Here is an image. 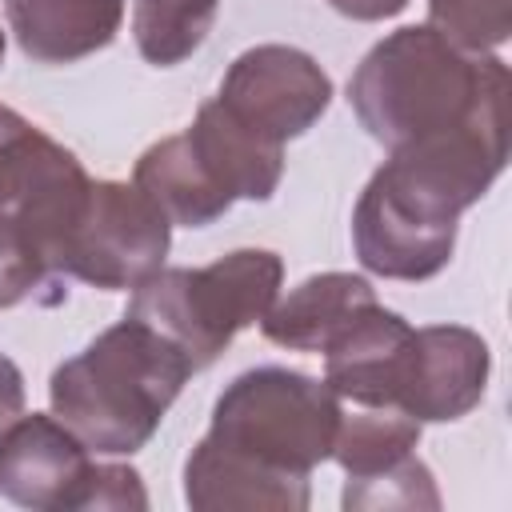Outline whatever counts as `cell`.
I'll return each instance as SVG.
<instances>
[{
	"mask_svg": "<svg viewBox=\"0 0 512 512\" xmlns=\"http://www.w3.org/2000/svg\"><path fill=\"white\" fill-rule=\"evenodd\" d=\"M348 104L388 152L480 124H508V68L496 52H468L432 24L388 32L356 64Z\"/></svg>",
	"mask_w": 512,
	"mask_h": 512,
	"instance_id": "cell-1",
	"label": "cell"
},
{
	"mask_svg": "<svg viewBox=\"0 0 512 512\" xmlns=\"http://www.w3.org/2000/svg\"><path fill=\"white\" fill-rule=\"evenodd\" d=\"M192 372L176 340L124 316L52 372V416L72 428L88 452L132 456L156 436Z\"/></svg>",
	"mask_w": 512,
	"mask_h": 512,
	"instance_id": "cell-2",
	"label": "cell"
},
{
	"mask_svg": "<svg viewBox=\"0 0 512 512\" xmlns=\"http://www.w3.org/2000/svg\"><path fill=\"white\" fill-rule=\"evenodd\" d=\"M284 176V148L248 132L220 100H204L196 120L140 152L132 184L168 224L204 228L236 200H272Z\"/></svg>",
	"mask_w": 512,
	"mask_h": 512,
	"instance_id": "cell-3",
	"label": "cell"
},
{
	"mask_svg": "<svg viewBox=\"0 0 512 512\" xmlns=\"http://www.w3.org/2000/svg\"><path fill=\"white\" fill-rule=\"evenodd\" d=\"M340 396L296 368L260 364L240 372L212 404L204 440L276 480H308L332 456Z\"/></svg>",
	"mask_w": 512,
	"mask_h": 512,
	"instance_id": "cell-4",
	"label": "cell"
},
{
	"mask_svg": "<svg viewBox=\"0 0 512 512\" xmlns=\"http://www.w3.org/2000/svg\"><path fill=\"white\" fill-rule=\"evenodd\" d=\"M284 284V260L268 248H236L204 268H156L132 288L128 312L184 348L192 368H208L236 332L264 320Z\"/></svg>",
	"mask_w": 512,
	"mask_h": 512,
	"instance_id": "cell-5",
	"label": "cell"
},
{
	"mask_svg": "<svg viewBox=\"0 0 512 512\" xmlns=\"http://www.w3.org/2000/svg\"><path fill=\"white\" fill-rule=\"evenodd\" d=\"M460 208L384 160L352 212L356 260L384 280H432L456 252Z\"/></svg>",
	"mask_w": 512,
	"mask_h": 512,
	"instance_id": "cell-6",
	"label": "cell"
},
{
	"mask_svg": "<svg viewBox=\"0 0 512 512\" xmlns=\"http://www.w3.org/2000/svg\"><path fill=\"white\" fill-rule=\"evenodd\" d=\"M172 248L168 216L136 188L120 180H92L88 200L60 248V280H84L104 292H128L164 268Z\"/></svg>",
	"mask_w": 512,
	"mask_h": 512,
	"instance_id": "cell-7",
	"label": "cell"
},
{
	"mask_svg": "<svg viewBox=\"0 0 512 512\" xmlns=\"http://www.w3.org/2000/svg\"><path fill=\"white\" fill-rule=\"evenodd\" d=\"M216 100L248 132L284 148L328 112L332 76L304 48L256 44L228 64Z\"/></svg>",
	"mask_w": 512,
	"mask_h": 512,
	"instance_id": "cell-8",
	"label": "cell"
},
{
	"mask_svg": "<svg viewBox=\"0 0 512 512\" xmlns=\"http://www.w3.org/2000/svg\"><path fill=\"white\" fill-rule=\"evenodd\" d=\"M412 352L416 328L376 300L324 348V384L360 408H396Z\"/></svg>",
	"mask_w": 512,
	"mask_h": 512,
	"instance_id": "cell-9",
	"label": "cell"
},
{
	"mask_svg": "<svg viewBox=\"0 0 512 512\" xmlns=\"http://www.w3.org/2000/svg\"><path fill=\"white\" fill-rule=\"evenodd\" d=\"M92 456L72 428L48 412L16 416L0 436V496L32 512H72Z\"/></svg>",
	"mask_w": 512,
	"mask_h": 512,
	"instance_id": "cell-10",
	"label": "cell"
},
{
	"mask_svg": "<svg viewBox=\"0 0 512 512\" xmlns=\"http://www.w3.org/2000/svg\"><path fill=\"white\" fill-rule=\"evenodd\" d=\"M488 372H492V352L480 332L464 324L416 328V352L396 408L420 424L460 420L484 400Z\"/></svg>",
	"mask_w": 512,
	"mask_h": 512,
	"instance_id": "cell-11",
	"label": "cell"
},
{
	"mask_svg": "<svg viewBox=\"0 0 512 512\" xmlns=\"http://www.w3.org/2000/svg\"><path fill=\"white\" fill-rule=\"evenodd\" d=\"M4 16L28 60L76 64L116 40L124 0H4Z\"/></svg>",
	"mask_w": 512,
	"mask_h": 512,
	"instance_id": "cell-12",
	"label": "cell"
},
{
	"mask_svg": "<svg viewBox=\"0 0 512 512\" xmlns=\"http://www.w3.org/2000/svg\"><path fill=\"white\" fill-rule=\"evenodd\" d=\"M376 304V288L352 272H320L296 284L264 312L260 332L292 352H324L364 308Z\"/></svg>",
	"mask_w": 512,
	"mask_h": 512,
	"instance_id": "cell-13",
	"label": "cell"
},
{
	"mask_svg": "<svg viewBox=\"0 0 512 512\" xmlns=\"http://www.w3.org/2000/svg\"><path fill=\"white\" fill-rule=\"evenodd\" d=\"M184 500L196 512H304L312 488L308 480H272L200 436L184 460Z\"/></svg>",
	"mask_w": 512,
	"mask_h": 512,
	"instance_id": "cell-14",
	"label": "cell"
},
{
	"mask_svg": "<svg viewBox=\"0 0 512 512\" xmlns=\"http://www.w3.org/2000/svg\"><path fill=\"white\" fill-rule=\"evenodd\" d=\"M416 444H420V420H412L400 408H364L356 416H340L328 460H336L348 480H360L412 456Z\"/></svg>",
	"mask_w": 512,
	"mask_h": 512,
	"instance_id": "cell-15",
	"label": "cell"
},
{
	"mask_svg": "<svg viewBox=\"0 0 512 512\" xmlns=\"http://www.w3.org/2000/svg\"><path fill=\"white\" fill-rule=\"evenodd\" d=\"M216 12L220 0H136L132 40L148 64L172 68L208 40Z\"/></svg>",
	"mask_w": 512,
	"mask_h": 512,
	"instance_id": "cell-16",
	"label": "cell"
},
{
	"mask_svg": "<svg viewBox=\"0 0 512 512\" xmlns=\"http://www.w3.org/2000/svg\"><path fill=\"white\" fill-rule=\"evenodd\" d=\"M344 508L348 512H380V508H440L436 480L428 464L412 452L396 460L392 468H380L372 476L348 480L344 484Z\"/></svg>",
	"mask_w": 512,
	"mask_h": 512,
	"instance_id": "cell-17",
	"label": "cell"
},
{
	"mask_svg": "<svg viewBox=\"0 0 512 512\" xmlns=\"http://www.w3.org/2000/svg\"><path fill=\"white\" fill-rule=\"evenodd\" d=\"M428 24L468 52H492L512 36V0H428Z\"/></svg>",
	"mask_w": 512,
	"mask_h": 512,
	"instance_id": "cell-18",
	"label": "cell"
},
{
	"mask_svg": "<svg viewBox=\"0 0 512 512\" xmlns=\"http://www.w3.org/2000/svg\"><path fill=\"white\" fill-rule=\"evenodd\" d=\"M44 288H52L60 300L68 296V288H60V280L44 268V260L32 248V240L20 232V224L0 212V312L16 308L24 300L52 304V296Z\"/></svg>",
	"mask_w": 512,
	"mask_h": 512,
	"instance_id": "cell-19",
	"label": "cell"
},
{
	"mask_svg": "<svg viewBox=\"0 0 512 512\" xmlns=\"http://www.w3.org/2000/svg\"><path fill=\"white\" fill-rule=\"evenodd\" d=\"M144 512L148 508V492L140 484V472L132 464H88L76 496H72V512Z\"/></svg>",
	"mask_w": 512,
	"mask_h": 512,
	"instance_id": "cell-20",
	"label": "cell"
},
{
	"mask_svg": "<svg viewBox=\"0 0 512 512\" xmlns=\"http://www.w3.org/2000/svg\"><path fill=\"white\" fill-rule=\"evenodd\" d=\"M24 412V376L20 368L0 352V436L4 428Z\"/></svg>",
	"mask_w": 512,
	"mask_h": 512,
	"instance_id": "cell-21",
	"label": "cell"
},
{
	"mask_svg": "<svg viewBox=\"0 0 512 512\" xmlns=\"http://www.w3.org/2000/svg\"><path fill=\"white\" fill-rule=\"evenodd\" d=\"M340 16H348V20H364V24H372V20H388V16H400L412 0H328Z\"/></svg>",
	"mask_w": 512,
	"mask_h": 512,
	"instance_id": "cell-22",
	"label": "cell"
},
{
	"mask_svg": "<svg viewBox=\"0 0 512 512\" xmlns=\"http://www.w3.org/2000/svg\"><path fill=\"white\" fill-rule=\"evenodd\" d=\"M0 64H4V32H0Z\"/></svg>",
	"mask_w": 512,
	"mask_h": 512,
	"instance_id": "cell-23",
	"label": "cell"
}]
</instances>
